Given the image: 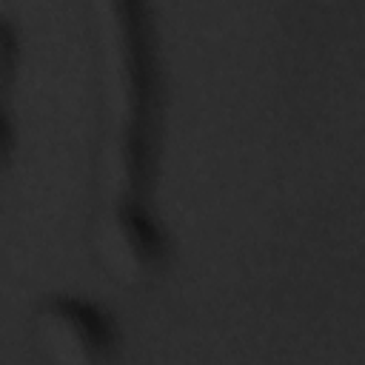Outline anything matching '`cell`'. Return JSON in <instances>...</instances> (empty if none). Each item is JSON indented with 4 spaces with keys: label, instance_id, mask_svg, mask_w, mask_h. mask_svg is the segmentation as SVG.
<instances>
[{
    "label": "cell",
    "instance_id": "cell-1",
    "mask_svg": "<svg viewBox=\"0 0 365 365\" xmlns=\"http://www.w3.org/2000/svg\"><path fill=\"white\" fill-rule=\"evenodd\" d=\"M103 134L97 145L100 202L140 200L148 174L151 54L143 9L131 0L91 3Z\"/></svg>",
    "mask_w": 365,
    "mask_h": 365
},
{
    "label": "cell",
    "instance_id": "cell-2",
    "mask_svg": "<svg viewBox=\"0 0 365 365\" xmlns=\"http://www.w3.org/2000/svg\"><path fill=\"white\" fill-rule=\"evenodd\" d=\"M97 268L123 288L148 285L165 265V234L140 200L100 202L88 225Z\"/></svg>",
    "mask_w": 365,
    "mask_h": 365
},
{
    "label": "cell",
    "instance_id": "cell-3",
    "mask_svg": "<svg viewBox=\"0 0 365 365\" xmlns=\"http://www.w3.org/2000/svg\"><path fill=\"white\" fill-rule=\"evenodd\" d=\"M31 342L43 365H108L117 334L100 305L57 294L34 308Z\"/></svg>",
    "mask_w": 365,
    "mask_h": 365
},
{
    "label": "cell",
    "instance_id": "cell-4",
    "mask_svg": "<svg viewBox=\"0 0 365 365\" xmlns=\"http://www.w3.org/2000/svg\"><path fill=\"white\" fill-rule=\"evenodd\" d=\"M0 51H3V83L9 86L11 74H14V54H17V43H14V34H11V26L9 20H0Z\"/></svg>",
    "mask_w": 365,
    "mask_h": 365
},
{
    "label": "cell",
    "instance_id": "cell-5",
    "mask_svg": "<svg viewBox=\"0 0 365 365\" xmlns=\"http://www.w3.org/2000/svg\"><path fill=\"white\" fill-rule=\"evenodd\" d=\"M11 154H14V128L9 114H3V163H11Z\"/></svg>",
    "mask_w": 365,
    "mask_h": 365
}]
</instances>
